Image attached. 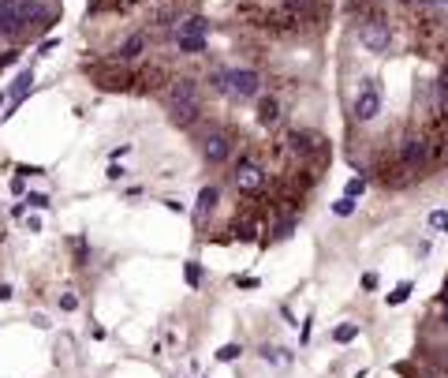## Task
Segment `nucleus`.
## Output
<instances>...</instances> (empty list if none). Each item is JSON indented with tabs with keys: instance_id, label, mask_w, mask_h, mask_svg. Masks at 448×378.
Segmentation results:
<instances>
[{
	"instance_id": "1",
	"label": "nucleus",
	"mask_w": 448,
	"mask_h": 378,
	"mask_svg": "<svg viewBox=\"0 0 448 378\" xmlns=\"http://www.w3.org/2000/svg\"><path fill=\"white\" fill-rule=\"evenodd\" d=\"M377 116H381V86H377V79H363L359 83V94H355V120L370 124Z\"/></svg>"
},
{
	"instance_id": "2",
	"label": "nucleus",
	"mask_w": 448,
	"mask_h": 378,
	"mask_svg": "<svg viewBox=\"0 0 448 378\" xmlns=\"http://www.w3.org/2000/svg\"><path fill=\"white\" fill-rule=\"evenodd\" d=\"M359 41L370 49V52H389L392 49V30L385 19H366L363 27H359Z\"/></svg>"
},
{
	"instance_id": "3",
	"label": "nucleus",
	"mask_w": 448,
	"mask_h": 378,
	"mask_svg": "<svg viewBox=\"0 0 448 378\" xmlns=\"http://www.w3.org/2000/svg\"><path fill=\"white\" fill-rule=\"evenodd\" d=\"M258 90H261L258 71H250V68H236V71H228V94H232V98H254Z\"/></svg>"
},
{
	"instance_id": "4",
	"label": "nucleus",
	"mask_w": 448,
	"mask_h": 378,
	"mask_svg": "<svg viewBox=\"0 0 448 378\" xmlns=\"http://www.w3.org/2000/svg\"><path fill=\"white\" fill-rule=\"evenodd\" d=\"M426 158H430V143H426L422 135H407V139L400 143V161H403L407 169H419Z\"/></svg>"
},
{
	"instance_id": "5",
	"label": "nucleus",
	"mask_w": 448,
	"mask_h": 378,
	"mask_svg": "<svg viewBox=\"0 0 448 378\" xmlns=\"http://www.w3.org/2000/svg\"><path fill=\"white\" fill-rule=\"evenodd\" d=\"M261 183H266V169L258 165V161H239V169H236V188L239 191H258Z\"/></svg>"
},
{
	"instance_id": "6",
	"label": "nucleus",
	"mask_w": 448,
	"mask_h": 378,
	"mask_svg": "<svg viewBox=\"0 0 448 378\" xmlns=\"http://www.w3.org/2000/svg\"><path fill=\"white\" fill-rule=\"evenodd\" d=\"M202 154H205V161H210V165H221V161H228V154H232V143H228V135L213 132V135H205Z\"/></svg>"
},
{
	"instance_id": "7",
	"label": "nucleus",
	"mask_w": 448,
	"mask_h": 378,
	"mask_svg": "<svg viewBox=\"0 0 448 378\" xmlns=\"http://www.w3.org/2000/svg\"><path fill=\"white\" fill-rule=\"evenodd\" d=\"M30 86H34V71H19L15 83L8 86V113H4V116H12L19 105H23V98L30 94Z\"/></svg>"
},
{
	"instance_id": "8",
	"label": "nucleus",
	"mask_w": 448,
	"mask_h": 378,
	"mask_svg": "<svg viewBox=\"0 0 448 378\" xmlns=\"http://www.w3.org/2000/svg\"><path fill=\"white\" fill-rule=\"evenodd\" d=\"M198 102V90H194V79H176L168 86V105H191Z\"/></svg>"
},
{
	"instance_id": "9",
	"label": "nucleus",
	"mask_w": 448,
	"mask_h": 378,
	"mask_svg": "<svg viewBox=\"0 0 448 378\" xmlns=\"http://www.w3.org/2000/svg\"><path fill=\"white\" fill-rule=\"evenodd\" d=\"M142 49H146V38H142V34H131L124 46L116 49V57H120V60H135V57H142Z\"/></svg>"
},
{
	"instance_id": "10",
	"label": "nucleus",
	"mask_w": 448,
	"mask_h": 378,
	"mask_svg": "<svg viewBox=\"0 0 448 378\" xmlns=\"http://www.w3.org/2000/svg\"><path fill=\"white\" fill-rule=\"evenodd\" d=\"M217 199H221V191H217V188H202V191H198V206H194V218L202 221L205 214L217 206Z\"/></svg>"
},
{
	"instance_id": "11",
	"label": "nucleus",
	"mask_w": 448,
	"mask_h": 378,
	"mask_svg": "<svg viewBox=\"0 0 448 378\" xmlns=\"http://www.w3.org/2000/svg\"><path fill=\"white\" fill-rule=\"evenodd\" d=\"M277 120H280V105L273 102V98H266V102L258 105V124H266V127H273V124H277Z\"/></svg>"
},
{
	"instance_id": "12",
	"label": "nucleus",
	"mask_w": 448,
	"mask_h": 378,
	"mask_svg": "<svg viewBox=\"0 0 448 378\" xmlns=\"http://www.w3.org/2000/svg\"><path fill=\"white\" fill-rule=\"evenodd\" d=\"M176 46H180V52H202L205 49V34H176Z\"/></svg>"
},
{
	"instance_id": "13",
	"label": "nucleus",
	"mask_w": 448,
	"mask_h": 378,
	"mask_svg": "<svg viewBox=\"0 0 448 378\" xmlns=\"http://www.w3.org/2000/svg\"><path fill=\"white\" fill-rule=\"evenodd\" d=\"M168 109H172V120L187 127L194 116H198V102H191V105H168Z\"/></svg>"
},
{
	"instance_id": "14",
	"label": "nucleus",
	"mask_w": 448,
	"mask_h": 378,
	"mask_svg": "<svg viewBox=\"0 0 448 378\" xmlns=\"http://www.w3.org/2000/svg\"><path fill=\"white\" fill-rule=\"evenodd\" d=\"M205 30H210V23H205L202 15H191V19H183V23H180L176 34H205Z\"/></svg>"
},
{
	"instance_id": "15",
	"label": "nucleus",
	"mask_w": 448,
	"mask_h": 378,
	"mask_svg": "<svg viewBox=\"0 0 448 378\" xmlns=\"http://www.w3.org/2000/svg\"><path fill=\"white\" fill-rule=\"evenodd\" d=\"M340 344H347V341H355L359 337V322H344V326H336V333H333Z\"/></svg>"
},
{
	"instance_id": "16",
	"label": "nucleus",
	"mask_w": 448,
	"mask_h": 378,
	"mask_svg": "<svg viewBox=\"0 0 448 378\" xmlns=\"http://www.w3.org/2000/svg\"><path fill=\"white\" fill-rule=\"evenodd\" d=\"M407 296H411V281H400V285H396V293H389V307H400Z\"/></svg>"
},
{
	"instance_id": "17",
	"label": "nucleus",
	"mask_w": 448,
	"mask_h": 378,
	"mask_svg": "<svg viewBox=\"0 0 448 378\" xmlns=\"http://www.w3.org/2000/svg\"><path fill=\"white\" fill-rule=\"evenodd\" d=\"M333 214H336V218H352V214H355V199H336L333 202Z\"/></svg>"
},
{
	"instance_id": "18",
	"label": "nucleus",
	"mask_w": 448,
	"mask_h": 378,
	"mask_svg": "<svg viewBox=\"0 0 448 378\" xmlns=\"http://www.w3.org/2000/svg\"><path fill=\"white\" fill-rule=\"evenodd\" d=\"M363 191H366V180L363 176H352V180H347V188H344V195L347 199H359Z\"/></svg>"
},
{
	"instance_id": "19",
	"label": "nucleus",
	"mask_w": 448,
	"mask_h": 378,
	"mask_svg": "<svg viewBox=\"0 0 448 378\" xmlns=\"http://www.w3.org/2000/svg\"><path fill=\"white\" fill-rule=\"evenodd\" d=\"M183 277H187L191 288H198V285H202V270H198V262H187V266H183Z\"/></svg>"
},
{
	"instance_id": "20",
	"label": "nucleus",
	"mask_w": 448,
	"mask_h": 378,
	"mask_svg": "<svg viewBox=\"0 0 448 378\" xmlns=\"http://www.w3.org/2000/svg\"><path fill=\"white\" fill-rule=\"evenodd\" d=\"M430 229L448 232V210H433V214H430Z\"/></svg>"
},
{
	"instance_id": "21",
	"label": "nucleus",
	"mask_w": 448,
	"mask_h": 378,
	"mask_svg": "<svg viewBox=\"0 0 448 378\" xmlns=\"http://www.w3.org/2000/svg\"><path fill=\"white\" fill-rule=\"evenodd\" d=\"M239 352H243L239 344H224V349L217 352V360H221V363H232V360H239Z\"/></svg>"
},
{
	"instance_id": "22",
	"label": "nucleus",
	"mask_w": 448,
	"mask_h": 378,
	"mask_svg": "<svg viewBox=\"0 0 448 378\" xmlns=\"http://www.w3.org/2000/svg\"><path fill=\"white\" fill-rule=\"evenodd\" d=\"M261 360H277V363H288L291 356L284 352V349H269V344H266V349H261Z\"/></svg>"
},
{
	"instance_id": "23",
	"label": "nucleus",
	"mask_w": 448,
	"mask_h": 378,
	"mask_svg": "<svg viewBox=\"0 0 448 378\" xmlns=\"http://www.w3.org/2000/svg\"><path fill=\"white\" fill-rule=\"evenodd\" d=\"M27 206H34V210H45V206H49V195H38V191H34V195H27Z\"/></svg>"
},
{
	"instance_id": "24",
	"label": "nucleus",
	"mask_w": 448,
	"mask_h": 378,
	"mask_svg": "<svg viewBox=\"0 0 448 378\" xmlns=\"http://www.w3.org/2000/svg\"><path fill=\"white\" fill-rule=\"evenodd\" d=\"M60 307H64V311H75V307H79V296L64 293V296H60Z\"/></svg>"
},
{
	"instance_id": "25",
	"label": "nucleus",
	"mask_w": 448,
	"mask_h": 378,
	"mask_svg": "<svg viewBox=\"0 0 448 378\" xmlns=\"http://www.w3.org/2000/svg\"><path fill=\"white\" fill-rule=\"evenodd\" d=\"M291 232H295V221H280V229H277V240H288Z\"/></svg>"
},
{
	"instance_id": "26",
	"label": "nucleus",
	"mask_w": 448,
	"mask_h": 378,
	"mask_svg": "<svg viewBox=\"0 0 448 378\" xmlns=\"http://www.w3.org/2000/svg\"><path fill=\"white\" fill-rule=\"evenodd\" d=\"M236 285H243V288H258V277H236Z\"/></svg>"
},
{
	"instance_id": "27",
	"label": "nucleus",
	"mask_w": 448,
	"mask_h": 378,
	"mask_svg": "<svg viewBox=\"0 0 448 378\" xmlns=\"http://www.w3.org/2000/svg\"><path fill=\"white\" fill-rule=\"evenodd\" d=\"M363 288H377V274H366L363 277Z\"/></svg>"
},
{
	"instance_id": "28",
	"label": "nucleus",
	"mask_w": 448,
	"mask_h": 378,
	"mask_svg": "<svg viewBox=\"0 0 448 378\" xmlns=\"http://www.w3.org/2000/svg\"><path fill=\"white\" fill-rule=\"evenodd\" d=\"M441 304H448V281H445V288H441Z\"/></svg>"
},
{
	"instance_id": "29",
	"label": "nucleus",
	"mask_w": 448,
	"mask_h": 378,
	"mask_svg": "<svg viewBox=\"0 0 448 378\" xmlns=\"http://www.w3.org/2000/svg\"><path fill=\"white\" fill-rule=\"evenodd\" d=\"M433 4H441V8H448V0H433Z\"/></svg>"
},
{
	"instance_id": "30",
	"label": "nucleus",
	"mask_w": 448,
	"mask_h": 378,
	"mask_svg": "<svg viewBox=\"0 0 448 378\" xmlns=\"http://www.w3.org/2000/svg\"><path fill=\"white\" fill-rule=\"evenodd\" d=\"M445 322H448V304H445Z\"/></svg>"
}]
</instances>
